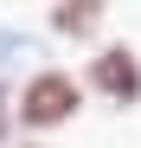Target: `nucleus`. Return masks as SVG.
<instances>
[{
	"label": "nucleus",
	"instance_id": "1",
	"mask_svg": "<svg viewBox=\"0 0 141 148\" xmlns=\"http://www.w3.org/2000/svg\"><path fill=\"white\" fill-rule=\"evenodd\" d=\"M70 110H77V77H70V71H39V77H26V90H19V122L52 129Z\"/></svg>",
	"mask_w": 141,
	"mask_h": 148
},
{
	"label": "nucleus",
	"instance_id": "2",
	"mask_svg": "<svg viewBox=\"0 0 141 148\" xmlns=\"http://www.w3.org/2000/svg\"><path fill=\"white\" fill-rule=\"evenodd\" d=\"M90 77H96L115 103H128V97H141V64H135V52H122V45H109V52L90 64Z\"/></svg>",
	"mask_w": 141,
	"mask_h": 148
},
{
	"label": "nucleus",
	"instance_id": "3",
	"mask_svg": "<svg viewBox=\"0 0 141 148\" xmlns=\"http://www.w3.org/2000/svg\"><path fill=\"white\" fill-rule=\"evenodd\" d=\"M58 26H64V32H90V26H96V7H64Z\"/></svg>",
	"mask_w": 141,
	"mask_h": 148
}]
</instances>
